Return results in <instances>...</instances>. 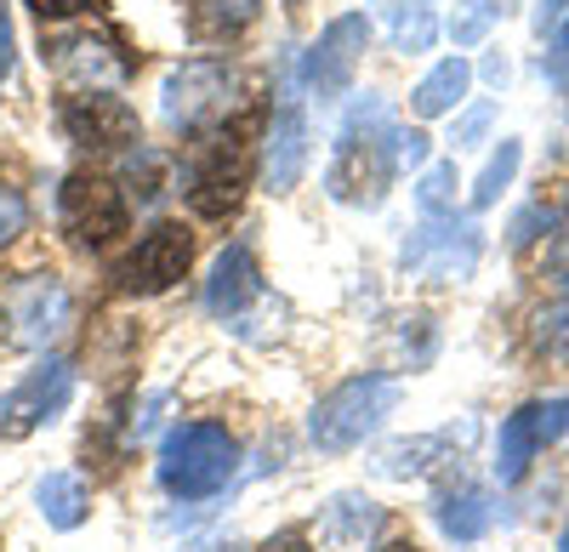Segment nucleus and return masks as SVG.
Listing matches in <instances>:
<instances>
[{"instance_id": "15", "label": "nucleus", "mask_w": 569, "mask_h": 552, "mask_svg": "<svg viewBox=\"0 0 569 552\" xmlns=\"http://www.w3.org/2000/svg\"><path fill=\"white\" fill-rule=\"evenodd\" d=\"M52 69H58L69 86L103 91V86H120L131 63L120 58V46L103 40V34H63V40L52 46Z\"/></svg>"}, {"instance_id": "10", "label": "nucleus", "mask_w": 569, "mask_h": 552, "mask_svg": "<svg viewBox=\"0 0 569 552\" xmlns=\"http://www.w3.org/2000/svg\"><path fill=\"white\" fill-rule=\"evenodd\" d=\"M569 428V399L552 393V399H530L525 410H512L501 422V439H496V479L501 484H518L530 473V462Z\"/></svg>"}, {"instance_id": "20", "label": "nucleus", "mask_w": 569, "mask_h": 552, "mask_svg": "<svg viewBox=\"0 0 569 552\" xmlns=\"http://www.w3.org/2000/svg\"><path fill=\"white\" fill-rule=\"evenodd\" d=\"M34 501H40V519L52 530H80L86 513H91V495H86V484L74 473H46Z\"/></svg>"}, {"instance_id": "34", "label": "nucleus", "mask_w": 569, "mask_h": 552, "mask_svg": "<svg viewBox=\"0 0 569 552\" xmlns=\"http://www.w3.org/2000/svg\"><path fill=\"white\" fill-rule=\"evenodd\" d=\"M399 165H427V137L421 131H399Z\"/></svg>"}, {"instance_id": "25", "label": "nucleus", "mask_w": 569, "mask_h": 552, "mask_svg": "<svg viewBox=\"0 0 569 552\" xmlns=\"http://www.w3.org/2000/svg\"><path fill=\"white\" fill-rule=\"evenodd\" d=\"M126 177L137 182L131 194H137L142 205H154V200L166 194V160H160L154 149H142V143H131V154H126Z\"/></svg>"}, {"instance_id": "11", "label": "nucleus", "mask_w": 569, "mask_h": 552, "mask_svg": "<svg viewBox=\"0 0 569 552\" xmlns=\"http://www.w3.org/2000/svg\"><path fill=\"white\" fill-rule=\"evenodd\" d=\"M126 222H131V211H126V194L114 189L109 177H69L63 182V228L74 234V245H109V240H120L126 234Z\"/></svg>"}, {"instance_id": "32", "label": "nucleus", "mask_w": 569, "mask_h": 552, "mask_svg": "<svg viewBox=\"0 0 569 552\" xmlns=\"http://www.w3.org/2000/svg\"><path fill=\"white\" fill-rule=\"evenodd\" d=\"M547 69H552V80H569V12H563V23L552 29V58H547Z\"/></svg>"}, {"instance_id": "13", "label": "nucleus", "mask_w": 569, "mask_h": 552, "mask_svg": "<svg viewBox=\"0 0 569 552\" xmlns=\"http://www.w3.org/2000/svg\"><path fill=\"white\" fill-rule=\"evenodd\" d=\"M12 313V337L29 342V348H46V342H58L69 331V319H74V297L63 280H52V273H40V280H23L7 302Z\"/></svg>"}, {"instance_id": "21", "label": "nucleus", "mask_w": 569, "mask_h": 552, "mask_svg": "<svg viewBox=\"0 0 569 552\" xmlns=\"http://www.w3.org/2000/svg\"><path fill=\"white\" fill-rule=\"evenodd\" d=\"M388 34L399 52H427L439 40V12L433 0H388Z\"/></svg>"}, {"instance_id": "18", "label": "nucleus", "mask_w": 569, "mask_h": 552, "mask_svg": "<svg viewBox=\"0 0 569 552\" xmlns=\"http://www.w3.org/2000/svg\"><path fill=\"white\" fill-rule=\"evenodd\" d=\"M467 86H472V63H467V58H445V63H433V69H427V74L416 80L410 109H416L421 120L456 114V103L467 98Z\"/></svg>"}, {"instance_id": "4", "label": "nucleus", "mask_w": 569, "mask_h": 552, "mask_svg": "<svg viewBox=\"0 0 569 552\" xmlns=\"http://www.w3.org/2000/svg\"><path fill=\"white\" fill-rule=\"evenodd\" d=\"M485 257V234L479 222H456V217H427V228L405 240L399 262L416 273V280H433V285H456L467 280Z\"/></svg>"}, {"instance_id": "33", "label": "nucleus", "mask_w": 569, "mask_h": 552, "mask_svg": "<svg viewBox=\"0 0 569 552\" xmlns=\"http://www.w3.org/2000/svg\"><path fill=\"white\" fill-rule=\"evenodd\" d=\"M18 63V40H12V18H7V0H0V74H12Z\"/></svg>"}, {"instance_id": "8", "label": "nucleus", "mask_w": 569, "mask_h": 552, "mask_svg": "<svg viewBox=\"0 0 569 552\" xmlns=\"http://www.w3.org/2000/svg\"><path fill=\"white\" fill-rule=\"evenodd\" d=\"M246 182H251V149H246L240 126H228V137H211L194 177H188V205L200 217H228L240 205Z\"/></svg>"}, {"instance_id": "30", "label": "nucleus", "mask_w": 569, "mask_h": 552, "mask_svg": "<svg viewBox=\"0 0 569 552\" xmlns=\"http://www.w3.org/2000/svg\"><path fill=\"white\" fill-rule=\"evenodd\" d=\"M541 273H547V285H552V291H563V297H569V234H563V240H552V251H547Z\"/></svg>"}, {"instance_id": "14", "label": "nucleus", "mask_w": 569, "mask_h": 552, "mask_svg": "<svg viewBox=\"0 0 569 552\" xmlns=\"http://www.w3.org/2000/svg\"><path fill=\"white\" fill-rule=\"evenodd\" d=\"M302 171H308V114H302L297 91H284V103L268 126V143H262V177L273 194H284L302 182Z\"/></svg>"}, {"instance_id": "36", "label": "nucleus", "mask_w": 569, "mask_h": 552, "mask_svg": "<svg viewBox=\"0 0 569 552\" xmlns=\"http://www.w3.org/2000/svg\"><path fill=\"white\" fill-rule=\"evenodd\" d=\"M382 552H416V546H410V541H393V546H382Z\"/></svg>"}, {"instance_id": "12", "label": "nucleus", "mask_w": 569, "mask_h": 552, "mask_svg": "<svg viewBox=\"0 0 569 552\" xmlns=\"http://www.w3.org/2000/svg\"><path fill=\"white\" fill-rule=\"evenodd\" d=\"M63 131L80 149H131L137 143V109L120 103L114 91H80L63 103Z\"/></svg>"}, {"instance_id": "17", "label": "nucleus", "mask_w": 569, "mask_h": 552, "mask_svg": "<svg viewBox=\"0 0 569 552\" xmlns=\"http://www.w3.org/2000/svg\"><path fill=\"white\" fill-rule=\"evenodd\" d=\"M376 530H382V508L359 490L330 495L325 513H319V546H330V552H365V541Z\"/></svg>"}, {"instance_id": "9", "label": "nucleus", "mask_w": 569, "mask_h": 552, "mask_svg": "<svg viewBox=\"0 0 569 552\" xmlns=\"http://www.w3.org/2000/svg\"><path fill=\"white\" fill-rule=\"evenodd\" d=\"M74 399V371L63 359H46L40 371H29L18 388L0 393V439H29L34 428L58 422Z\"/></svg>"}, {"instance_id": "28", "label": "nucleus", "mask_w": 569, "mask_h": 552, "mask_svg": "<svg viewBox=\"0 0 569 552\" xmlns=\"http://www.w3.org/2000/svg\"><path fill=\"white\" fill-rule=\"evenodd\" d=\"M536 348L552 353V359H569V302L536 313Z\"/></svg>"}, {"instance_id": "29", "label": "nucleus", "mask_w": 569, "mask_h": 552, "mask_svg": "<svg viewBox=\"0 0 569 552\" xmlns=\"http://www.w3.org/2000/svg\"><path fill=\"white\" fill-rule=\"evenodd\" d=\"M23 228H29V205H23V194L0 182V245H12Z\"/></svg>"}, {"instance_id": "5", "label": "nucleus", "mask_w": 569, "mask_h": 552, "mask_svg": "<svg viewBox=\"0 0 569 552\" xmlns=\"http://www.w3.org/2000/svg\"><path fill=\"white\" fill-rule=\"evenodd\" d=\"M228 91H233V69L222 58H188L160 86V120L171 131H200L228 114Z\"/></svg>"}, {"instance_id": "3", "label": "nucleus", "mask_w": 569, "mask_h": 552, "mask_svg": "<svg viewBox=\"0 0 569 552\" xmlns=\"http://www.w3.org/2000/svg\"><path fill=\"white\" fill-rule=\"evenodd\" d=\"M405 388L399 377H353L342 388H330L319 404H313V416H308V439L330 455H342L353 444H365L376 428H382L393 410H399Z\"/></svg>"}, {"instance_id": "24", "label": "nucleus", "mask_w": 569, "mask_h": 552, "mask_svg": "<svg viewBox=\"0 0 569 552\" xmlns=\"http://www.w3.org/2000/svg\"><path fill=\"white\" fill-rule=\"evenodd\" d=\"M507 18V0H456L450 12V40L456 46H479L490 34V23Z\"/></svg>"}, {"instance_id": "2", "label": "nucleus", "mask_w": 569, "mask_h": 552, "mask_svg": "<svg viewBox=\"0 0 569 552\" xmlns=\"http://www.w3.org/2000/svg\"><path fill=\"white\" fill-rule=\"evenodd\" d=\"M233 468H240V444L217 422H182L160 444V484L182 501L217 495L233 479Z\"/></svg>"}, {"instance_id": "7", "label": "nucleus", "mask_w": 569, "mask_h": 552, "mask_svg": "<svg viewBox=\"0 0 569 552\" xmlns=\"http://www.w3.org/2000/svg\"><path fill=\"white\" fill-rule=\"evenodd\" d=\"M365 46H370L365 12H342V18H330L319 29V40L308 46V58H302V80H308V91H313L319 103H337L342 91L353 86Z\"/></svg>"}, {"instance_id": "26", "label": "nucleus", "mask_w": 569, "mask_h": 552, "mask_svg": "<svg viewBox=\"0 0 569 552\" xmlns=\"http://www.w3.org/2000/svg\"><path fill=\"white\" fill-rule=\"evenodd\" d=\"M416 200H421V211H427V217H450V211H456V160L427 165V171H421Z\"/></svg>"}, {"instance_id": "16", "label": "nucleus", "mask_w": 569, "mask_h": 552, "mask_svg": "<svg viewBox=\"0 0 569 552\" xmlns=\"http://www.w3.org/2000/svg\"><path fill=\"white\" fill-rule=\"evenodd\" d=\"M262 297V273H257V257L251 245H228L217 262H211V280H206V308L217 319H233L246 313V302Z\"/></svg>"}, {"instance_id": "1", "label": "nucleus", "mask_w": 569, "mask_h": 552, "mask_svg": "<svg viewBox=\"0 0 569 552\" xmlns=\"http://www.w3.org/2000/svg\"><path fill=\"white\" fill-rule=\"evenodd\" d=\"M393 171H399V126H393L388 103L376 91H365V103L348 114V126L337 137L325 189L342 205H382Z\"/></svg>"}, {"instance_id": "37", "label": "nucleus", "mask_w": 569, "mask_h": 552, "mask_svg": "<svg viewBox=\"0 0 569 552\" xmlns=\"http://www.w3.org/2000/svg\"><path fill=\"white\" fill-rule=\"evenodd\" d=\"M558 552H569V530H563V541H558Z\"/></svg>"}, {"instance_id": "6", "label": "nucleus", "mask_w": 569, "mask_h": 552, "mask_svg": "<svg viewBox=\"0 0 569 552\" xmlns=\"http://www.w3.org/2000/svg\"><path fill=\"white\" fill-rule=\"evenodd\" d=\"M188 262H194V240H188V228L182 222H154L149 234L120 257L114 285L126 297H160V291H171L188 273Z\"/></svg>"}, {"instance_id": "35", "label": "nucleus", "mask_w": 569, "mask_h": 552, "mask_svg": "<svg viewBox=\"0 0 569 552\" xmlns=\"http://www.w3.org/2000/svg\"><path fill=\"white\" fill-rule=\"evenodd\" d=\"M262 552H313V546H308V541H302L297 530H284V535H273V541H268Z\"/></svg>"}, {"instance_id": "23", "label": "nucleus", "mask_w": 569, "mask_h": 552, "mask_svg": "<svg viewBox=\"0 0 569 552\" xmlns=\"http://www.w3.org/2000/svg\"><path fill=\"white\" fill-rule=\"evenodd\" d=\"M188 7H194V29L200 34H240L257 18L262 0H188Z\"/></svg>"}, {"instance_id": "27", "label": "nucleus", "mask_w": 569, "mask_h": 552, "mask_svg": "<svg viewBox=\"0 0 569 552\" xmlns=\"http://www.w3.org/2000/svg\"><path fill=\"white\" fill-rule=\"evenodd\" d=\"M490 126H496V103H472L456 126H450V149L461 154V149H479L485 137H490Z\"/></svg>"}, {"instance_id": "19", "label": "nucleus", "mask_w": 569, "mask_h": 552, "mask_svg": "<svg viewBox=\"0 0 569 552\" xmlns=\"http://www.w3.org/2000/svg\"><path fill=\"white\" fill-rule=\"evenodd\" d=\"M490 524H496V495L479 490V484L439 501V530H445L450 541H479Z\"/></svg>"}, {"instance_id": "31", "label": "nucleus", "mask_w": 569, "mask_h": 552, "mask_svg": "<svg viewBox=\"0 0 569 552\" xmlns=\"http://www.w3.org/2000/svg\"><path fill=\"white\" fill-rule=\"evenodd\" d=\"M98 0H29V12L46 23V18H74V12H91Z\"/></svg>"}, {"instance_id": "22", "label": "nucleus", "mask_w": 569, "mask_h": 552, "mask_svg": "<svg viewBox=\"0 0 569 552\" xmlns=\"http://www.w3.org/2000/svg\"><path fill=\"white\" fill-rule=\"evenodd\" d=\"M518 165H525V143H518V137H501V149L485 160V171H479V182H472V205H496L501 200V189L518 177Z\"/></svg>"}]
</instances>
